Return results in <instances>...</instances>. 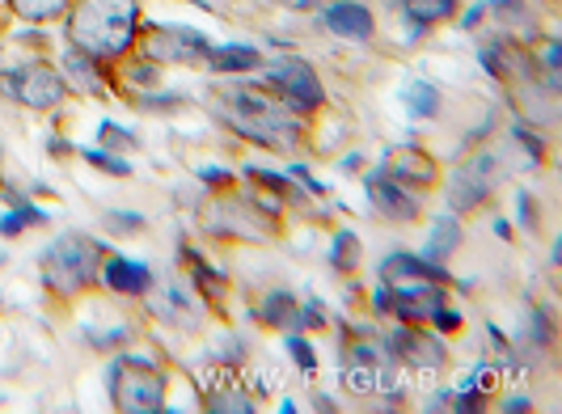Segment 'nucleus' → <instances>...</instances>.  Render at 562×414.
I'll list each match as a JSON object with an SVG mask.
<instances>
[{
	"label": "nucleus",
	"instance_id": "1",
	"mask_svg": "<svg viewBox=\"0 0 562 414\" xmlns=\"http://www.w3.org/2000/svg\"><path fill=\"white\" fill-rule=\"evenodd\" d=\"M140 34V4L136 0H77L68 18L72 47L93 59H114L132 52Z\"/></svg>",
	"mask_w": 562,
	"mask_h": 414
},
{
	"label": "nucleus",
	"instance_id": "2",
	"mask_svg": "<svg viewBox=\"0 0 562 414\" xmlns=\"http://www.w3.org/2000/svg\"><path fill=\"white\" fill-rule=\"evenodd\" d=\"M221 119L228 127H237L246 139H258L262 148H292L296 144V119H288L280 107H271L262 93L228 85L221 93Z\"/></svg>",
	"mask_w": 562,
	"mask_h": 414
},
{
	"label": "nucleus",
	"instance_id": "3",
	"mask_svg": "<svg viewBox=\"0 0 562 414\" xmlns=\"http://www.w3.org/2000/svg\"><path fill=\"white\" fill-rule=\"evenodd\" d=\"M106 389H111V402L127 414H153L166 411V381L157 372V363L144 356H119L106 372Z\"/></svg>",
	"mask_w": 562,
	"mask_h": 414
},
{
	"label": "nucleus",
	"instance_id": "4",
	"mask_svg": "<svg viewBox=\"0 0 562 414\" xmlns=\"http://www.w3.org/2000/svg\"><path fill=\"white\" fill-rule=\"evenodd\" d=\"M98 258H102V246L89 242V237H81V233L56 237L52 246L38 254L47 288H56V292H64V296H72V292H81L85 283H93V276H98Z\"/></svg>",
	"mask_w": 562,
	"mask_h": 414
},
{
	"label": "nucleus",
	"instance_id": "5",
	"mask_svg": "<svg viewBox=\"0 0 562 414\" xmlns=\"http://www.w3.org/2000/svg\"><path fill=\"white\" fill-rule=\"evenodd\" d=\"M0 93L9 102L30 107V111H52V107H59L68 98V85L47 64H18V68L0 72Z\"/></svg>",
	"mask_w": 562,
	"mask_h": 414
},
{
	"label": "nucleus",
	"instance_id": "6",
	"mask_svg": "<svg viewBox=\"0 0 562 414\" xmlns=\"http://www.w3.org/2000/svg\"><path fill=\"white\" fill-rule=\"evenodd\" d=\"M262 81L271 85L288 107H296V111H317V107L326 102V89L317 81V72L296 56L271 59V64L262 68Z\"/></svg>",
	"mask_w": 562,
	"mask_h": 414
},
{
	"label": "nucleus",
	"instance_id": "7",
	"mask_svg": "<svg viewBox=\"0 0 562 414\" xmlns=\"http://www.w3.org/2000/svg\"><path fill=\"white\" fill-rule=\"evenodd\" d=\"M495 182H499V157H495V153H479L474 161H465V166L452 174L449 208L452 212H470V208H479L482 199L495 191Z\"/></svg>",
	"mask_w": 562,
	"mask_h": 414
},
{
	"label": "nucleus",
	"instance_id": "8",
	"mask_svg": "<svg viewBox=\"0 0 562 414\" xmlns=\"http://www.w3.org/2000/svg\"><path fill=\"white\" fill-rule=\"evenodd\" d=\"M153 56L161 64H203L212 56V43L203 30L191 26H157L153 34Z\"/></svg>",
	"mask_w": 562,
	"mask_h": 414
},
{
	"label": "nucleus",
	"instance_id": "9",
	"mask_svg": "<svg viewBox=\"0 0 562 414\" xmlns=\"http://www.w3.org/2000/svg\"><path fill=\"white\" fill-rule=\"evenodd\" d=\"M445 301H449L445 288L431 283V279H415L411 288H390V313H394L397 322H406V326L427 322Z\"/></svg>",
	"mask_w": 562,
	"mask_h": 414
},
{
	"label": "nucleus",
	"instance_id": "10",
	"mask_svg": "<svg viewBox=\"0 0 562 414\" xmlns=\"http://www.w3.org/2000/svg\"><path fill=\"white\" fill-rule=\"evenodd\" d=\"M322 26L338 34V38H356V43H368L372 38V9L360 4V0H330V4H322Z\"/></svg>",
	"mask_w": 562,
	"mask_h": 414
},
{
	"label": "nucleus",
	"instance_id": "11",
	"mask_svg": "<svg viewBox=\"0 0 562 414\" xmlns=\"http://www.w3.org/2000/svg\"><path fill=\"white\" fill-rule=\"evenodd\" d=\"M368 194H372V208L385 216V221H415L419 216V199L406 191L397 178H390V174H372L368 178Z\"/></svg>",
	"mask_w": 562,
	"mask_h": 414
},
{
	"label": "nucleus",
	"instance_id": "12",
	"mask_svg": "<svg viewBox=\"0 0 562 414\" xmlns=\"http://www.w3.org/2000/svg\"><path fill=\"white\" fill-rule=\"evenodd\" d=\"M102 279L119 296H148L153 292V271L144 262H136V258H111L102 267Z\"/></svg>",
	"mask_w": 562,
	"mask_h": 414
},
{
	"label": "nucleus",
	"instance_id": "13",
	"mask_svg": "<svg viewBox=\"0 0 562 414\" xmlns=\"http://www.w3.org/2000/svg\"><path fill=\"white\" fill-rule=\"evenodd\" d=\"M385 174L397 178L402 187H427V182L436 178L431 157H423L419 148H394V153L385 157Z\"/></svg>",
	"mask_w": 562,
	"mask_h": 414
},
{
	"label": "nucleus",
	"instance_id": "14",
	"mask_svg": "<svg viewBox=\"0 0 562 414\" xmlns=\"http://www.w3.org/2000/svg\"><path fill=\"white\" fill-rule=\"evenodd\" d=\"M381 276L385 279H431V283H449V271L431 258H419V254H390L381 262Z\"/></svg>",
	"mask_w": 562,
	"mask_h": 414
},
{
	"label": "nucleus",
	"instance_id": "15",
	"mask_svg": "<svg viewBox=\"0 0 562 414\" xmlns=\"http://www.w3.org/2000/svg\"><path fill=\"white\" fill-rule=\"evenodd\" d=\"M402 9L411 18V34H423L427 26L452 18L457 13V0H402Z\"/></svg>",
	"mask_w": 562,
	"mask_h": 414
},
{
	"label": "nucleus",
	"instance_id": "16",
	"mask_svg": "<svg viewBox=\"0 0 562 414\" xmlns=\"http://www.w3.org/2000/svg\"><path fill=\"white\" fill-rule=\"evenodd\" d=\"M254 317L262 326H276V331H296V296L292 292H271L267 301L258 304Z\"/></svg>",
	"mask_w": 562,
	"mask_h": 414
},
{
	"label": "nucleus",
	"instance_id": "17",
	"mask_svg": "<svg viewBox=\"0 0 562 414\" xmlns=\"http://www.w3.org/2000/svg\"><path fill=\"white\" fill-rule=\"evenodd\" d=\"M461 246V224H457V216H440V221L431 224V237H427V254L423 258H431V262H445L452 249Z\"/></svg>",
	"mask_w": 562,
	"mask_h": 414
},
{
	"label": "nucleus",
	"instance_id": "18",
	"mask_svg": "<svg viewBox=\"0 0 562 414\" xmlns=\"http://www.w3.org/2000/svg\"><path fill=\"white\" fill-rule=\"evenodd\" d=\"M212 68L216 72H254L262 56L254 52V47H237V43H228V47H212Z\"/></svg>",
	"mask_w": 562,
	"mask_h": 414
},
{
	"label": "nucleus",
	"instance_id": "19",
	"mask_svg": "<svg viewBox=\"0 0 562 414\" xmlns=\"http://www.w3.org/2000/svg\"><path fill=\"white\" fill-rule=\"evenodd\" d=\"M402 102H406V111L415 114V119H436L440 114V89L427 81H411L402 89Z\"/></svg>",
	"mask_w": 562,
	"mask_h": 414
},
{
	"label": "nucleus",
	"instance_id": "20",
	"mask_svg": "<svg viewBox=\"0 0 562 414\" xmlns=\"http://www.w3.org/2000/svg\"><path fill=\"white\" fill-rule=\"evenodd\" d=\"M13 203H18V208L0 216V237H18V233H26V224H47V212H43V208H30L26 199H13Z\"/></svg>",
	"mask_w": 562,
	"mask_h": 414
},
{
	"label": "nucleus",
	"instance_id": "21",
	"mask_svg": "<svg viewBox=\"0 0 562 414\" xmlns=\"http://www.w3.org/2000/svg\"><path fill=\"white\" fill-rule=\"evenodd\" d=\"M330 267L342 271V276L360 267V237L356 233H338L335 242H330Z\"/></svg>",
	"mask_w": 562,
	"mask_h": 414
},
{
	"label": "nucleus",
	"instance_id": "22",
	"mask_svg": "<svg viewBox=\"0 0 562 414\" xmlns=\"http://www.w3.org/2000/svg\"><path fill=\"white\" fill-rule=\"evenodd\" d=\"M26 22H52L59 13H68V4L72 0H9Z\"/></svg>",
	"mask_w": 562,
	"mask_h": 414
},
{
	"label": "nucleus",
	"instance_id": "23",
	"mask_svg": "<svg viewBox=\"0 0 562 414\" xmlns=\"http://www.w3.org/2000/svg\"><path fill=\"white\" fill-rule=\"evenodd\" d=\"M64 72H72L77 81H81V89H89V93H102V81H98V72H93V56H85V52H68L64 56Z\"/></svg>",
	"mask_w": 562,
	"mask_h": 414
},
{
	"label": "nucleus",
	"instance_id": "24",
	"mask_svg": "<svg viewBox=\"0 0 562 414\" xmlns=\"http://www.w3.org/2000/svg\"><path fill=\"white\" fill-rule=\"evenodd\" d=\"M283 347H288V356L296 359V368L310 377V372H317V356H313V347H310V338L301 331H288V338H283Z\"/></svg>",
	"mask_w": 562,
	"mask_h": 414
},
{
	"label": "nucleus",
	"instance_id": "25",
	"mask_svg": "<svg viewBox=\"0 0 562 414\" xmlns=\"http://www.w3.org/2000/svg\"><path fill=\"white\" fill-rule=\"evenodd\" d=\"M85 161H89V166H98L102 174H114V178H127V174H132L127 161H119V157L102 153V148H85Z\"/></svg>",
	"mask_w": 562,
	"mask_h": 414
},
{
	"label": "nucleus",
	"instance_id": "26",
	"mask_svg": "<svg viewBox=\"0 0 562 414\" xmlns=\"http://www.w3.org/2000/svg\"><path fill=\"white\" fill-rule=\"evenodd\" d=\"M529 317H533V343L537 347H550V343H554V317H550V309L533 304Z\"/></svg>",
	"mask_w": 562,
	"mask_h": 414
},
{
	"label": "nucleus",
	"instance_id": "27",
	"mask_svg": "<svg viewBox=\"0 0 562 414\" xmlns=\"http://www.w3.org/2000/svg\"><path fill=\"white\" fill-rule=\"evenodd\" d=\"M246 178H250V182H262V187H271V191H280V194L292 191V182H288L283 174H267V169H258V166L246 169ZM292 199H301V194L292 191Z\"/></svg>",
	"mask_w": 562,
	"mask_h": 414
},
{
	"label": "nucleus",
	"instance_id": "28",
	"mask_svg": "<svg viewBox=\"0 0 562 414\" xmlns=\"http://www.w3.org/2000/svg\"><path fill=\"white\" fill-rule=\"evenodd\" d=\"M207 411H241V414H254V402L246 393H216L212 402H207Z\"/></svg>",
	"mask_w": 562,
	"mask_h": 414
},
{
	"label": "nucleus",
	"instance_id": "29",
	"mask_svg": "<svg viewBox=\"0 0 562 414\" xmlns=\"http://www.w3.org/2000/svg\"><path fill=\"white\" fill-rule=\"evenodd\" d=\"M512 136H516L520 144H525V148H529V166H541V157H546V144H541V139H537L533 132L525 127V123H516V127H512Z\"/></svg>",
	"mask_w": 562,
	"mask_h": 414
},
{
	"label": "nucleus",
	"instance_id": "30",
	"mask_svg": "<svg viewBox=\"0 0 562 414\" xmlns=\"http://www.w3.org/2000/svg\"><path fill=\"white\" fill-rule=\"evenodd\" d=\"M427 322H431V331H436V334H452V331H461V313H452L449 304H440V309H436V313H431Z\"/></svg>",
	"mask_w": 562,
	"mask_h": 414
},
{
	"label": "nucleus",
	"instance_id": "31",
	"mask_svg": "<svg viewBox=\"0 0 562 414\" xmlns=\"http://www.w3.org/2000/svg\"><path fill=\"white\" fill-rule=\"evenodd\" d=\"M98 132H102V144H123V148H136V136H127L119 123H102Z\"/></svg>",
	"mask_w": 562,
	"mask_h": 414
},
{
	"label": "nucleus",
	"instance_id": "32",
	"mask_svg": "<svg viewBox=\"0 0 562 414\" xmlns=\"http://www.w3.org/2000/svg\"><path fill=\"white\" fill-rule=\"evenodd\" d=\"M516 199H520V224H525V228L533 233V228H537V203H533V194L520 191Z\"/></svg>",
	"mask_w": 562,
	"mask_h": 414
},
{
	"label": "nucleus",
	"instance_id": "33",
	"mask_svg": "<svg viewBox=\"0 0 562 414\" xmlns=\"http://www.w3.org/2000/svg\"><path fill=\"white\" fill-rule=\"evenodd\" d=\"M541 68H546V72H559L562 68V43L559 38H550V43H546V59H541Z\"/></svg>",
	"mask_w": 562,
	"mask_h": 414
},
{
	"label": "nucleus",
	"instance_id": "34",
	"mask_svg": "<svg viewBox=\"0 0 562 414\" xmlns=\"http://www.w3.org/2000/svg\"><path fill=\"white\" fill-rule=\"evenodd\" d=\"M106 224L111 228H144V216H136V212H111Z\"/></svg>",
	"mask_w": 562,
	"mask_h": 414
},
{
	"label": "nucleus",
	"instance_id": "35",
	"mask_svg": "<svg viewBox=\"0 0 562 414\" xmlns=\"http://www.w3.org/2000/svg\"><path fill=\"white\" fill-rule=\"evenodd\" d=\"M482 68L491 77H504V64H499V47H482Z\"/></svg>",
	"mask_w": 562,
	"mask_h": 414
},
{
	"label": "nucleus",
	"instance_id": "36",
	"mask_svg": "<svg viewBox=\"0 0 562 414\" xmlns=\"http://www.w3.org/2000/svg\"><path fill=\"white\" fill-rule=\"evenodd\" d=\"M504 411L507 414H525V411H533V402H529L525 393H512V398L504 402Z\"/></svg>",
	"mask_w": 562,
	"mask_h": 414
},
{
	"label": "nucleus",
	"instance_id": "37",
	"mask_svg": "<svg viewBox=\"0 0 562 414\" xmlns=\"http://www.w3.org/2000/svg\"><path fill=\"white\" fill-rule=\"evenodd\" d=\"M199 178H203L207 187H228V174H225V169H199Z\"/></svg>",
	"mask_w": 562,
	"mask_h": 414
},
{
	"label": "nucleus",
	"instance_id": "38",
	"mask_svg": "<svg viewBox=\"0 0 562 414\" xmlns=\"http://www.w3.org/2000/svg\"><path fill=\"white\" fill-rule=\"evenodd\" d=\"M482 13H486V4H474V9H470V13H465V18H461V30H474L482 22Z\"/></svg>",
	"mask_w": 562,
	"mask_h": 414
},
{
	"label": "nucleus",
	"instance_id": "39",
	"mask_svg": "<svg viewBox=\"0 0 562 414\" xmlns=\"http://www.w3.org/2000/svg\"><path fill=\"white\" fill-rule=\"evenodd\" d=\"M520 4H525V0H486L491 13H512V9H520Z\"/></svg>",
	"mask_w": 562,
	"mask_h": 414
},
{
	"label": "nucleus",
	"instance_id": "40",
	"mask_svg": "<svg viewBox=\"0 0 562 414\" xmlns=\"http://www.w3.org/2000/svg\"><path fill=\"white\" fill-rule=\"evenodd\" d=\"M372 304H376V313H390V288H381V292L372 296Z\"/></svg>",
	"mask_w": 562,
	"mask_h": 414
},
{
	"label": "nucleus",
	"instance_id": "41",
	"mask_svg": "<svg viewBox=\"0 0 562 414\" xmlns=\"http://www.w3.org/2000/svg\"><path fill=\"white\" fill-rule=\"evenodd\" d=\"M296 4H301V9H305V4H313V0H296Z\"/></svg>",
	"mask_w": 562,
	"mask_h": 414
},
{
	"label": "nucleus",
	"instance_id": "42",
	"mask_svg": "<svg viewBox=\"0 0 562 414\" xmlns=\"http://www.w3.org/2000/svg\"><path fill=\"white\" fill-rule=\"evenodd\" d=\"M0 267H4V254H0Z\"/></svg>",
	"mask_w": 562,
	"mask_h": 414
},
{
	"label": "nucleus",
	"instance_id": "43",
	"mask_svg": "<svg viewBox=\"0 0 562 414\" xmlns=\"http://www.w3.org/2000/svg\"><path fill=\"white\" fill-rule=\"evenodd\" d=\"M276 4H283V0H276Z\"/></svg>",
	"mask_w": 562,
	"mask_h": 414
}]
</instances>
